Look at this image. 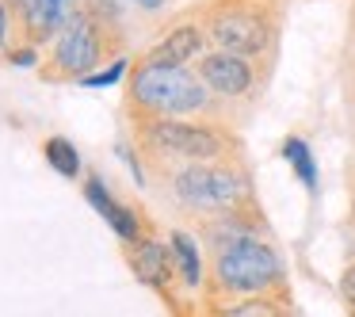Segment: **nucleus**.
Wrapping results in <instances>:
<instances>
[{"instance_id": "obj_1", "label": "nucleus", "mask_w": 355, "mask_h": 317, "mask_svg": "<svg viewBox=\"0 0 355 317\" xmlns=\"http://www.w3.org/2000/svg\"><path fill=\"white\" fill-rule=\"evenodd\" d=\"M134 119V146L146 164L161 176L184 169V164L210 161H245V142L237 126L225 119Z\"/></svg>"}, {"instance_id": "obj_2", "label": "nucleus", "mask_w": 355, "mask_h": 317, "mask_svg": "<svg viewBox=\"0 0 355 317\" xmlns=\"http://www.w3.org/2000/svg\"><path fill=\"white\" fill-rule=\"evenodd\" d=\"M199 12L214 50H230L275 69L286 0H202Z\"/></svg>"}, {"instance_id": "obj_3", "label": "nucleus", "mask_w": 355, "mask_h": 317, "mask_svg": "<svg viewBox=\"0 0 355 317\" xmlns=\"http://www.w3.org/2000/svg\"><path fill=\"white\" fill-rule=\"evenodd\" d=\"M126 103H130V115L141 119H225L233 123L225 103L202 85L195 65L172 69V65L138 62L126 77Z\"/></svg>"}, {"instance_id": "obj_4", "label": "nucleus", "mask_w": 355, "mask_h": 317, "mask_svg": "<svg viewBox=\"0 0 355 317\" xmlns=\"http://www.w3.org/2000/svg\"><path fill=\"white\" fill-rule=\"evenodd\" d=\"M168 203L180 214L195 222H210L237 210H256V180L245 161H210V164H184L164 176Z\"/></svg>"}, {"instance_id": "obj_5", "label": "nucleus", "mask_w": 355, "mask_h": 317, "mask_svg": "<svg viewBox=\"0 0 355 317\" xmlns=\"http://www.w3.org/2000/svg\"><path fill=\"white\" fill-rule=\"evenodd\" d=\"M207 302L256 298L286 291V260L268 237H237L210 248L207 264Z\"/></svg>"}, {"instance_id": "obj_6", "label": "nucleus", "mask_w": 355, "mask_h": 317, "mask_svg": "<svg viewBox=\"0 0 355 317\" xmlns=\"http://www.w3.org/2000/svg\"><path fill=\"white\" fill-rule=\"evenodd\" d=\"M119 39H123V35L107 31L96 16H88L85 8H77L69 24L54 35L50 58L39 65V69H42L46 80H77L80 85V80L92 77V73L103 65V58L119 46Z\"/></svg>"}, {"instance_id": "obj_7", "label": "nucleus", "mask_w": 355, "mask_h": 317, "mask_svg": "<svg viewBox=\"0 0 355 317\" xmlns=\"http://www.w3.org/2000/svg\"><path fill=\"white\" fill-rule=\"evenodd\" d=\"M195 73L225 103L230 119H233V108H256L271 80L268 65L252 62V58H241V54H230V50H214V46L195 62Z\"/></svg>"}, {"instance_id": "obj_8", "label": "nucleus", "mask_w": 355, "mask_h": 317, "mask_svg": "<svg viewBox=\"0 0 355 317\" xmlns=\"http://www.w3.org/2000/svg\"><path fill=\"white\" fill-rule=\"evenodd\" d=\"M210 50V35L207 24H202V12L195 8V16H184L138 58L146 65H172V69H184V65H195L202 54Z\"/></svg>"}, {"instance_id": "obj_9", "label": "nucleus", "mask_w": 355, "mask_h": 317, "mask_svg": "<svg viewBox=\"0 0 355 317\" xmlns=\"http://www.w3.org/2000/svg\"><path fill=\"white\" fill-rule=\"evenodd\" d=\"M126 264H130L134 279L157 294H168V286L176 283V260H172L168 241L153 237V233H146L134 245H126Z\"/></svg>"}, {"instance_id": "obj_10", "label": "nucleus", "mask_w": 355, "mask_h": 317, "mask_svg": "<svg viewBox=\"0 0 355 317\" xmlns=\"http://www.w3.org/2000/svg\"><path fill=\"white\" fill-rule=\"evenodd\" d=\"M85 199H88V207H92L96 214L115 230V237L123 241V245H134L138 237H146V222H141V214L134 207H126V203H119L100 176L85 180Z\"/></svg>"}, {"instance_id": "obj_11", "label": "nucleus", "mask_w": 355, "mask_h": 317, "mask_svg": "<svg viewBox=\"0 0 355 317\" xmlns=\"http://www.w3.org/2000/svg\"><path fill=\"white\" fill-rule=\"evenodd\" d=\"M77 8H80V0H31L24 19H19V35H24L27 46L54 42V35L69 24Z\"/></svg>"}, {"instance_id": "obj_12", "label": "nucleus", "mask_w": 355, "mask_h": 317, "mask_svg": "<svg viewBox=\"0 0 355 317\" xmlns=\"http://www.w3.org/2000/svg\"><path fill=\"white\" fill-rule=\"evenodd\" d=\"M207 317H294L291 291L283 294H256V298L207 302Z\"/></svg>"}, {"instance_id": "obj_13", "label": "nucleus", "mask_w": 355, "mask_h": 317, "mask_svg": "<svg viewBox=\"0 0 355 317\" xmlns=\"http://www.w3.org/2000/svg\"><path fill=\"white\" fill-rule=\"evenodd\" d=\"M168 248L176 260V279L187 291H202L207 286V264H202V241H195L187 230L168 233Z\"/></svg>"}, {"instance_id": "obj_14", "label": "nucleus", "mask_w": 355, "mask_h": 317, "mask_svg": "<svg viewBox=\"0 0 355 317\" xmlns=\"http://www.w3.org/2000/svg\"><path fill=\"white\" fill-rule=\"evenodd\" d=\"M42 157H46V164L65 180H77L80 172H85V161H80L77 146H73L69 138H62V134H54V138L42 142Z\"/></svg>"}, {"instance_id": "obj_15", "label": "nucleus", "mask_w": 355, "mask_h": 317, "mask_svg": "<svg viewBox=\"0 0 355 317\" xmlns=\"http://www.w3.org/2000/svg\"><path fill=\"white\" fill-rule=\"evenodd\" d=\"M283 161L294 169V176L306 184V191H317V161L313 153H309L306 138H298V134H286L283 138Z\"/></svg>"}, {"instance_id": "obj_16", "label": "nucleus", "mask_w": 355, "mask_h": 317, "mask_svg": "<svg viewBox=\"0 0 355 317\" xmlns=\"http://www.w3.org/2000/svg\"><path fill=\"white\" fill-rule=\"evenodd\" d=\"M80 8L88 16H96L107 31L123 35V19H126V0H80Z\"/></svg>"}, {"instance_id": "obj_17", "label": "nucleus", "mask_w": 355, "mask_h": 317, "mask_svg": "<svg viewBox=\"0 0 355 317\" xmlns=\"http://www.w3.org/2000/svg\"><path fill=\"white\" fill-rule=\"evenodd\" d=\"M126 69H130V62H126V58H115V62H107L103 69H96L92 77L80 80V88H107V85H119L123 77H130Z\"/></svg>"}, {"instance_id": "obj_18", "label": "nucleus", "mask_w": 355, "mask_h": 317, "mask_svg": "<svg viewBox=\"0 0 355 317\" xmlns=\"http://www.w3.org/2000/svg\"><path fill=\"white\" fill-rule=\"evenodd\" d=\"M8 62L12 65H19V69H35L39 65V46H19V50H8Z\"/></svg>"}, {"instance_id": "obj_19", "label": "nucleus", "mask_w": 355, "mask_h": 317, "mask_svg": "<svg viewBox=\"0 0 355 317\" xmlns=\"http://www.w3.org/2000/svg\"><path fill=\"white\" fill-rule=\"evenodd\" d=\"M340 294H344L347 306H355V260L344 268V275H340Z\"/></svg>"}, {"instance_id": "obj_20", "label": "nucleus", "mask_w": 355, "mask_h": 317, "mask_svg": "<svg viewBox=\"0 0 355 317\" xmlns=\"http://www.w3.org/2000/svg\"><path fill=\"white\" fill-rule=\"evenodd\" d=\"M12 24H16V19H12V8L4 4V0H0V50L8 46V31H12Z\"/></svg>"}, {"instance_id": "obj_21", "label": "nucleus", "mask_w": 355, "mask_h": 317, "mask_svg": "<svg viewBox=\"0 0 355 317\" xmlns=\"http://www.w3.org/2000/svg\"><path fill=\"white\" fill-rule=\"evenodd\" d=\"M134 8H141V12H149V16H157V12H164L172 4V0H130Z\"/></svg>"}, {"instance_id": "obj_22", "label": "nucleus", "mask_w": 355, "mask_h": 317, "mask_svg": "<svg viewBox=\"0 0 355 317\" xmlns=\"http://www.w3.org/2000/svg\"><path fill=\"white\" fill-rule=\"evenodd\" d=\"M347 42H352V46H347V50H352V54H355V12H352V39H347Z\"/></svg>"}, {"instance_id": "obj_23", "label": "nucleus", "mask_w": 355, "mask_h": 317, "mask_svg": "<svg viewBox=\"0 0 355 317\" xmlns=\"http://www.w3.org/2000/svg\"><path fill=\"white\" fill-rule=\"evenodd\" d=\"M176 317H195L191 309H184V306H176Z\"/></svg>"}, {"instance_id": "obj_24", "label": "nucleus", "mask_w": 355, "mask_h": 317, "mask_svg": "<svg viewBox=\"0 0 355 317\" xmlns=\"http://www.w3.org/2000/svg\"><path fill=\"white\" fill-rule=\"evenodd\" d=\"M352 210H355V191H352Z\"/></svg>"}, {"instance_id": "obj_25", "label": "nucleus", "mask_w": 355, "mask_h": 317, "mask_svg": "<svg viewBox=\"0 0 355 317\" xmlns=\"http://www.w3.org/2000/svg\"><path fill=\"white\" fill-rule=\"evenodd\" d=\"M347 309H352V317H355V306H347Z\"/></svg>"}]
</instances>
